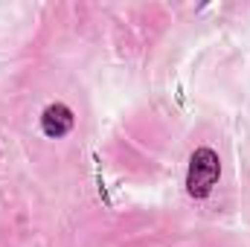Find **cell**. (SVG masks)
Returning a JSON list of instances; mask_svg holds the SVG:
<instances>
[{"label": "cell", "instance_id": "obj_1", "mask_svg": "<svg viewBox=\"0 0 250 247\" xmlns=\"http://www.w3.org/2000/svg\"><path fill=\"white\" fill-rule=\"evenodd\" d=\"M218 178H221V157L207 145L195 148L187 169V192L192 198H207L215 189Z\"/></svg>", "mask_w": 250, "mask_h": 247}, {"label": "cell", "instance_id": "obj_2", "mask_svg": "<svg viewBox=\"0 0 250 247\" xmlns=\"http://www.w3.org/2000/svg\"><path fill=\"white\" fill-rule=\"evenodd\" d=\"M73 125H76V117H73V111H70L67 105H62V102L47 105L44 114H41V131H44L47 137H53V140L70 134Z\"/></svg>", "mask_w": 250, "mask_h": 247}]
</instances>
